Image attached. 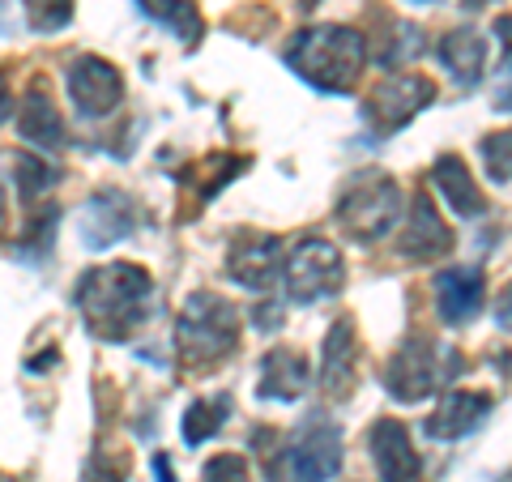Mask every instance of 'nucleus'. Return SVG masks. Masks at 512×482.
<instances>
[{
    "label": "nucleus",
    "mask_w": 512,
    "mask_h": 482,
    "mask_svg": "<svg viewBox=\"0 0 512 482\" xmlns=\"http://www.w3.org/2000/svg\"><path fill=\"white\" fill-rule=\"evenodd\" d=\"M18 133L26 141H35L43 150H64V124H60V111L52 107V99L43 94V86H35L22 99L18 111Z\"/></svg>",
    "instance_id": "obj_20"
},
{
    "label": "nucleus",
    "mask_w": 512,
    "mask_h": 482,
    "mask_svg": "<svg viewBox=\"0 0 512 482\" xmlns=\"http://www.w3.org/2000/svg\"><path fill=\"white\" fill-rule=\"evenodd\" d=\"M367 39L355 26H312L291 43L286 64L325 94H350L363 73Z\"/></svg>",
    "instance_id": "obj_2"
},
{
    "label": "nucleus",
    "mask_w": 512,
    "mask_h": 482,
    "mask_svg": "<svg viewBox=\"0 0 512 482\" xmlns=\"http://www.w3.org/2000/svg\"><path fill=\"white\" fill-rule=\"evenodd\" d=\"M487 414H491V397L487 393L457 389V393H448L436 410H431V419L423 423V431L431 440H461V436H470L474 427H483Z\"/></svg>",
    "instance_id": "obj_16"
},
{
    "label": "nucleus",
    "mask_w": 512,
    "mask_h": 482,
    "mask_svg": "<svg viewBox=\"0 0 512 482\" xmlns=\"http://www.w3.org/2000/svg\"><path fill=\"white\" fill-rule=\"evenodd\" d=\"M308 363H303L299 350H286L274 346L269 355L261 359V384H256V397L261 401H295L308 389Z\"/></svg>",
    "instance_id": "obj_17"
},
{
    "label": "nucleus",
    "mask_w": 512,
    "mask_h": 482,
    "mask_svg": "<svg viewBox=\"0 0 512 482\" xmlns=\"http://www.w3.org/2000/svg\"><path fill=\"white\" fill-rule=\"evenodd\" d=\"M419 5H431V0H419Z\"/></svg>",
    "instance_id": "obj_33"
},
{
    "label": "nucleus",
    "mask_w": 512,
    "mask_h": 482,
    "mask_svg": "<svg viewBox=\"0 0 512 482\" xmlns=\"http://www.w3.org/2000/svg\"><path fill=\"white\" fill-rule=\"evenodd\" d=\"M431 180H436V188L444 192V201L453 205V214H461V218H478V214L487 210L483 188L474 184L470 167L461 163L457 154H440V158H436V167H431Z\"/></svg>",
    "instance_id": "obj_19"
},
{
    "label": "nucleus",
    "mask_w": 512,
    "mask_h": 482,
    "mask_svg": "<svg viewBox=\"0 0 512 482\" xmlns=\"http://www.w3.org/2000/svg\"><path fill=\"white\" fill-rule=\"evenodd\" d=\"M367 444H372V461L380 470V482H419L423 478L419 448L410 444L406 427L397 419H380L367 431Z\"/></svg>",
    "instance_id": "obj_10"
},
{
    "label": "nucleus",
    "mask_w": 512,
    "mask_h": 482,
    "mask_svg": "<svg viewBox=\"0 0 512 482\" xmlns=\"http://www.w3.org/2000/svg\"><path fill=\"white\" fill-rule=\"evenodd\" d=\"M440 64L453 73L457 86H478L483 82V69H487V39L478 30H448L440 39Z\"/></svg>",
    "instance_id": "obj_18"
},
{
    "label": "nucleus",
    "mask_w": 512,
    "mask_h": 482,
    "mask_svg": "<svg viewBox=\"0 0 512 482\" xmlns=\"http://www.w3.org/2000/svg\"><path fill=\"white\" fill-rule=\"evenodd\" d=\"M175 346L188 367H214L239 346V312L214 291H197L184 299V312L175 320Z\"/></svg>",
    "instance_id": "obj_3"
},
{
    "label": "nucleus",
    "mask_w": 512,
    "mask_h": 482,
    "mask_svg": "<svg viewBox=\"0 0 512 482\" xmlns=\"http://www.w3.org/2000/svg\"><path fill=\"white\" fill-rule=\"evenodd\" d=\"M154 282L141 265H103L77 282V312L99 342H124L150 316Z\"/></svg>",
    "instance_id": "obj_1"
},
{
    "label": "nucleus",
    "mask_w": 512,
    "mask_h": 482,
    "mask_svg": "<svg viewBox=\"0 0 512 482\" xmlns=\"http://www.w3.org/2000/svg\"><path fill=\"white\" fill-rule=\"evenodd\" d=\"M282 265H286V248L278 244L274 235H256V239H244V244L231 248V278L248 291H269L278 278H282Z\"/></svg>",
    "instance_id": "obj_13"
},
{
    "label": "nucleus",
    "mask_w": 512,
    "mask_h": 482,
    "mask_svg": "<svg viewBox=\"0 0 512 482\" xmlns=\"http://www.w3.org/2000/svg\"><path fill=\"white\" fill-rule=\"evenodd\" d=\"M205 482H248V461L239 453H222L205 465Z\"/></svg>",
    "instance_id": "obj_27"
},
{
    "label": "nucleus",
    "mask_w": 512,
    "mask_h": 482,
    "mask_svg": "<svg viewBox=\"0 0 512 482\" xmlns=\"http://www.w3.org/2000/svg\"><path fill=\"white\" fill-rule=\"evenodd\" d=\"M453 248V231H448V222L440 218L436 201L419 192L410 205V218H406V231H402V256L410 261H440V256Z\"/></svg>",
    "instance_id": "obj_14"
},
{
    "label": "nucleus",
    "mask_w": 512,
    "mask_h": 482,
    "mask_svg": "<svg viewBox=\"0 0 512 482\" xmlns=\"http://www.w3.org/2000/svg\"><path fill=\"white\" fill-rule=\"evenodd\" d=\"M466 5H470V9H483V5H491V0H466Z\"/></svg>",
    "instance_id": "obj_31"
},
{
    "label": "nucleus",
    "mask_w": 512,
    "mask_h": 482,
    "mask_svg": "<svg viewBox=\"0 0 512 482\" xmlns=\"http://www.w3.org/2000/svg\"><path fill=\"white\" fill-rule=\"evenodd\" d=\"M137 5H141V13H150L154 22H163L180 43H197L201 39L205 22H201V13H197L192 0H137Z\"/></svg>",
    "instance_id": "obj_21"
},
{
    "label": "nucleus",
    "mask_w": 512,
    "mask_h": 482,
    "mask_svg": "<svg viewBox=\"0 0 512 482\" xmlns=\"http://www.w3.org/2000/svg\"><path fill=\"white\" fill-rule=\"evenodd\" d=\"M69 94L86 120H103L120 107L124 82L103 56H77L69 69Z\"/></svg>",
    "instance_id": "obj_9"
},
{
    "label": "nucleus",
    "mask_w": 512,
    "mask_h": 482,
    "mask_svg": "<svg viewBox=\"0 0 512 482\" xmlns=\"http://www.w3.org/2000/svg\"><path fill=\"white\" fill-rule=\"evenodd\" d=\"M22 9H26L30 30H39V35L64 30L73 18V0H22Z\"/></svg>",
    "instance_id": "obj_23"
},
{
    "label": "nucleus",
    "mask_w": 512,
    "mask_h": 482,
    "mask_svg": "<svg viewBox=\"0 0 512 482\" xmlns=\"http://www.w3.org/2000/svg\"><path fill=\"white\" fill-rule=\"evenodd\" d=\"M342 470V436L338 427L316 423L303 436H295L282 453L265 465L269 482H325Z\"/></svg>",
    "instance_id": "obj_6"
},
{
    "label": "nucleus",
    "mask_w": 512,
    "mask_h": 482,
    "mask_svg": "<svg viewBox=\"0 0 512 482\" xmlns=\"http://www.w3.org/2000/svg\"><path fill=\"white\" fill-rule=\"evenodd\" d=\"M495 30H500V69H495V107L512 111V18H500L495 22Z\"/></svg>",
    "instance_id": "obj_24"
},
{
    "label": "nucleus",
    "mask_w": 512,
    "mask_h": 482,
    "mask_svg": "<svg viewBox=\"0 0 512 482\" xmlns=\"http://www.w3.org/2000/svg\"><path fill=\"white\" fill-rule=\"evenodd\" d=\"M355 367H359V342H355V325L350 320H338L325 333V346H320V389L325 397L342 401L355 389Z\"/></svg>",
    "instance_id": "obj_12"
},
{
    "label": "nucleus",
    "mask_w": 512,
    "mask_h": 482,
    "mask_svg": "<svg viewBox=\"0 0 512 482\" xmlns=\"http://www.w3.org/2000/svg\"><path fill=\"white\" fill-rule=\"evenodd\" d=\"M0 222H5V192H0Z\"/></svg>",
    "instance_id": "obj_32"
},
{
    "label": "nucleus",
    "mask_w": 512,
    "mask_h": 482,
    "mask_svg": "<svg viewBox=\"0 0 512 482\" xmlns=\"http://www.w3.org/2000/svg\"><path fill=\"white\" fill-rule=\"evenodd\" d=\"M227 414H231V397H210V401L188 406L184 410V440L188 444H205L222 423H227Z\"/></svg>",
    "instance_id": "obj_22"
},
{
    "label": "nucleus",
    "mask_w": 512,
    "mask_h": 482,
    "mask_svg": "<svg viewBox=\"0 0 512 482\" xmlns=\"http://www.w3.org/2000/svg\"><path fill=\"white\" fill-rule=\"evenodd\" d=\"M457 367H461L457 350H444L436 342H427V337H410L389 359V367H384V389L397 401H423L436 393L444 380H453Z\"/></svg>",
    "instance_id": "obj_5"
},
{
    "label": "nucleus",
    "mask_w": 512,
    "mask_h": 482,
    "mask_svg": "<svg viewBox=\"0 0 512 482\" xmlns=\"http://www.w3.org/2000/svg\"><path fill=\"white\" fill-rule=\"evenodd\" d=\"M397 218H402V188H397V180L384 171L359 175L338 201V222L355 239H363V244L384 239L393 231Z\"/></svg>",
    "instance_id": "obj_4"
},
{
    "label": "nucleus",
    "mask_w": 512,
    "mask_h": 482,
    "mask_svg": "<svg viewBox=\"0 0 512 482\" xmlns=\"http://www.w3.org/2000/svg\"><path fill=\"white\" fill-rule=\"evenodd\" d=\"M483 158H487L495 180H512V128L508 133H491L483 141Z\"/></svg>",
    "instance_id": "obj_25"
},
{
    "label": "nucleus",
    "mask_w": 512,
    "mask_h": 482,
    "mask_svg": "<svg viewBox=\"0 0 512 482\" xmlns=\"http://www.w3.org/2000/svg\"><path fill=\"white\" fill-rule=\"evenodd\" d=\"M56 180V171H47L43 158H30V154H18V188L26 192V197H35V192H43L47 184Z\"/></svg>",
    "instance_id": "obj_26"
},
{
    "label": "nucleus",
    "mask_w": 512,
    "mask_h": 482,
    "mask_svg": "<svg viewBox=\"0 0 512 482\" xmlns=\"http://www.w3.org/2000/svg\"><path fill=\"white\" fill-rule=\"evenodd\" d=\"M495 325L504 333H512V286H504V295L495 299Z\"/></svg>",
    "instance_id": "obj_28"
},
{
    "label": "nucleus",
    "mask_w": 512,
    "mask_h": 482,
    "mask_svg": "<svg viewBox=\"0 0 512 482\" xmlns=\"http://www.w3.org/2000/svg\"><path fill=\"white\" fill-rule=\"evenodd\" d=\"M9 111H13V94H9V86H5V77H0V124L9 120Z\"/></svg>",
    "instance_id": "obj_29"
},
{
    "label": "nucleus",
    "mask_w": 512,
    "mask_h": 482,
    "mask_svg": "<svg viewBox=\"0 0 512 482\" xmlns=\"http://www.w3.org/2000/svg\"><path fill=\"white\" fill-rule=\"evenodd\" d=\"M436 99V82L423 73H393L372 90V99L363 103V120L372 128V137H393L419 116L423 107Z\"/></svg>",
    "instance_id": "obj_7"
},
{
    "label": "nucleus",
    "mask_w": 512,
    "mask_h": 482,
    "mask_svg": "<svg viewBox=\"0 0 512 482\" xmlns=\"http://www.w3.org/2000/svg\"><path fill=\"white\" fill-rule=\"evenodd\" d=\"M282 282H286L291 303H316L325 295H338L346 282L342 252L333 248L329 239H303L295 252H286Z\"/></svg>",
    "instance_id": "obj_8"
},
{
    "label": "nucleus",
    "mask_w": 512,
    "mask_h": 482,
    "mask_svg": "<svg viewBox=\"0 0 512 482\" xmlns=\"http://www.w3.org/2000/svg\"><path fill=\"white\" fill-rule=\"evenodd\" d=\"M137 205L120 197L116 188H103V192H94L90 205H86V218H82V239L90 248H107V244H116V239H128L137 231Z\"/></svg>",
    "instance_id": "obj_11"
},
{
    "label": "nucleus",
    "mask_w": 512,
    "mask_h": 482,
    "mask_svg": "<svg viewBox=\"0 0 512 482\" xmlns=\"http://www.w3.org/2000/svg\"><path fill=\"white\" fill-rule=\"evenodd\" d=\"M487 299V282L478 269H444L436 273V308L444 325H466Z\"/></svg>",
    "instance_id": "obj_15"
},
{
    "label": "nucleus",
    "mask_w": 512,
    "mask_h": 482,
    "mask_svg": "<svg viewBox=\"0 0 512 482\" xmlns=\"http://www.w3.org/2000/svg\"><path fill=\"white\" fill-rule=\"evenodd\" d=\"M154 470H158V482H175V478H171V461H167V457H154Z\"/></svg>",
    "instance_id": "obj_30"
}]
</instances>
